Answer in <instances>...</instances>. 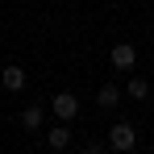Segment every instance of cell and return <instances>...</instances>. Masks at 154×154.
Masks as SVG:
<instances>
[{
    "label": "cell",
    "mask_w": 154,
    "mask_h": 154,
    "mask_svg": "<svg viewBox=\"0 0 154 154\" xmlns=\"http://www.w3.org/2000/svg\"><path fill=\"white\" fill-rule=\"evenodd\" d=\"M108 146H112V150H133V146H137V133H133V125H112V133H108Z\"/></svg>",
    "instance_id": "obj_1"
},
{
    "label": "cell",
    "mask_w": 154,
    "mask_h": 154,
    "mask_svg": "<svg viewBox=\"0 0 154 154\" xmlns=\"http://www.w3.org/2000/svg\"><path fill=\"white\" fill-rule=\"evenodd\" d=\"M75 112H79V100L71 92H58V96H54V117H58V121H71Z\"/></svg>",
    "instance_id": "obj_2"
},
{
    "label": "cell",
    "mask_w": 154,
    "mask_h": 154,
    "mask_svg": "<svg viewBox=\"0 0 154 154\" xmlns=\"http://www.w3.org/2000/svg\"><path fill=\"white\" fill-rule=\"evenodd\" d=\"M133 63H137L133 46H129V42H117V46H112V67H117V71H129Z\"/></svg>",
    "instance_id": "obj_3"
},
{
    "label": "cell",
    "mask_w": 154,
    "mask_h": 154,
    "mask_svg": "<svg viewBox=\"0 0 154 154\" xmlns=\"http://www.w3.org/2000/svg\"><path fill=\"white\" fill-rule=\"evenodd\" d=\"M0 83H4L8 92H21V88H25V71H21V67H4Z\"/></svg>",
    "instance_id": "obj_4"
},
{
    "label": "cell",
    "mask_w": 154,
    "mask_h": 154,
    "mask_svg": "<svg viewBox=\"0 0 154 154\" xmlns=\"http://www.w3.org/2000/svg\"><path fill=\"white\" fill-rule=\"evenodd\" d=\"M46 142H50V150H67V146H71V129H67V125H54Z\"/></svg>",
    "instance_id": "obj_5"
},
{
    "label": "cell",
    "mask_w": 154,
    "mask_h": 154,
    "mask_svg": "<svg viewBox=\"0 0 154 154\" xmlns=\"http://www.w3.org/2000/svg\"><path fill=\"white\" fill-rule=\"evenodd\" d=\"M121 100V92H117V88H112V83H104L100 92H96V104H100V108H112V104Z\"/></svg>",
    "instance_id": "obj_6"
},
{
    "label": "cell",
    "mask_w": 154,
    "mask_h": 154,
    "mask_svg": "<svg viewBox=\"0 0 154 154\" xmlns=\"http://www.w3.org/2000/svg\"><path fill=\"white\" fill-rule=\"evenodd\" d=\"M21 125H25V129H38V125H42V108H38V104H29L25 112H21Z\"/></svg>",
    "instance_id": "obj_7"
},
{
    "label": "cell",
    "mask_w": 154,
    "mask_h": 154,
    "mask_svg": "<svg viewBox=\"0 0 154 154\" xmlns=\"http://www.w3.org/2000/svg\"><path fill=\"white\" fill-rule=\"evenodd\" d=\"M146 92H150L146 79H133V83H129V96H133V100H146Z\"/></svg>",
    "instance_id": "obj_8"
}]
</instances>
